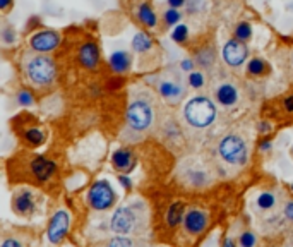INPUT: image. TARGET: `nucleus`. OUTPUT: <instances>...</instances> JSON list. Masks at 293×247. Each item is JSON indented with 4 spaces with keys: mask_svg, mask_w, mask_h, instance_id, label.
Here are the masks:
<instances>
[{
    "mask_svg": "<svg viewBox=\"0 0 293 247\" xmlns=\"http://www.w3.org/2000/svg\"><path fill=\"white\" fill-rule=\"evenodd\" d=\"M187 177L190 178L192 185H204V184H207V178H209L206 172H203V170H190Z\"/></svg>",
    "mask_w": 293,
    "mask_h": 247,
    "instance_id": "nucleus-23",
    "label": "nucleus"
},
{
    "mask_svg": "<svg viewBox=\"0 0 293 247\" xmlns=\"http://www.w3.org/2000/svg\"><path fill=\"white\" fill-rule=\"evenodd\" d=\"M119 182L122 184V187H123L125 191H130V189H132V182H130V178L127 177V175H120V177H119Z\"/></svg>",
    "mask_w": 293,
    "mask_h": 247,
    "instance_id": "nucleus-32",
    "label": "nucleus"
},
{
    "mask_svg": "<svg viewBox=\"0 0 293 247\" xmlns=\"http://www.w3.org/2000/svg\"><path fill=\"white\" fill-rule=\"evenodd\" d=\"M276 203V197L271 193H262L257 197V204H259L260 210H271Z\"/></svg>",
    "mask_w": 293,
    "mask_h": 247,
    "instance_id": "nucleus-22",
    "label": "nucleus"
},
{
    "mask_svg": "<svg viewBox=\"0 0 293 247\" xmlns=\"http://www.w3.org/2000/svg\"><path fill=\"white\" fill-rule=\"evenodd\" d=\"M2 247H22V246L17 242V240H14V239H4V242H2Z\"/></svg>",
    "mask_w": 293,
    "mask_h": 247,
    "instance_id": "nucleus-34",
    "label": "nucleus"
},
{
    "mask_svg": "<svg viewBox=\"0 0 293 247\" xmlns=\"http://www.w3.org/2000/svg\"><path fill=\"white\" fill-rule=\"evenodd\" d=\"M235 35L239 40L247 41L250 38V35H252V28H250L249 22H242V24H239V28L235 29Z\"/></svg>",
    "mask_w": 293,
    "mask_h": 247,
    "instance_id": "nucleus-25",
    "label": "nucleus"
},
{
    "mask_svg": "<svg viewBox=\"0 0 293 247\" xmlns=\"http://www.w3.org/2000/svg\"><path fill=\"white\" fill-rule=\"evenodd\" d=\"M14 38H16V35L11 33V29H9V28H5L4 29V40H5V43H12V41H14Z\"/></svg>",
    "mask_w": 293,
    "mask_h": 247,
    "instance_id": "nucleus-35",
    "label": "nucleus"
},
{
    "mask_svg": "<svg viewBox=\"0 0 293 247\" xmlns=\"http://www.w3.org/2000/svg\"><path fill=\"white\" fill-rule=\"evenodd\" d=\"M139 19H141L146 26H155L156 24L155 12H153V9L149 7V5H146V4H142L141 7H139Z\"/></svg>",
    "mask_w": 293,
    "mask_h": 247,
    "instance_id": "nucleus-20",
    "label": "nucleus"
},
{
    "mask_svg": "<svg viewBox=\"0 0 293 247\" xmlns=\"http://www.w3.org/2000/svg\"><path fill=\"white\" fill-rule=\"evenodd\" d=\"M189 84L192 88H201L204 84V76L201 72H190L189 74Z\"/></svg>",
    "mask_w": 293,
    "mask_h": 247,
    "instance_id": "nucleus-29",
    "label": "nucleus"
},
{
    "mask_svg": "<svg viewBox=\"0 0 293 247\" xmlns=\"http://www.w3.org/2000/svg\"><path fill=\"white\" fill-rule=\"evenodd\" d=\"M285 108L288 110V112H293V95L285 100Z\"/></svg>",
    "mask_w": 293,
    "mask_h": 247,
    "instance_id": "nucleus-36",
    "label": "nucleus"
},
{
    "mask_svg": "<svg viewBox=\"0 0 293 247\" xmlns=\"http://www.w3.org/2000/svg\"><path fill=\"white\" fill-rule=\"evenodd\" d=\"M34 196H33L31 191L28 189H19L12 196V210L19 216H31L34 213Z\"/></svg>",
    "mask_w": 293,
    "mask_h": 247,
    "instance_id": "nucleus-8",
    "label": "nucleus"
},
{
    "mask_svg": "<svg viewBox=\"0 0 293 247\" xmlns=\"http://www.w3.org/2000/svg\"><path fill=\"white\" fill-rule=\"evenodd\" d=\"M17 102L21 103L22 106L33 105V96H31V93H29V91H21V93H19V96H17Z\"/></svg>",
    "mask_w": 293,
    "mask_h": 247,
    "instance_id": "nucleus-31",
    "label": "nucleus"
},
{
    "mask_svg": "<svg viewBox=\"0 0 293 247\" xmlns=\"http://www.w3.org/2000/svg\"><path fill=\"white\" fill-rule=\"evenodd\" d=\"M259 148L262 149V151H268V149H271V142H269V141H262L259 144Z\"/></svg>",
    "mask_w": 293,
    "mask_h": 247,
    "instance_id": "nucleus-40",
    "label": "nucleus"
},
{
    "mask_svg": "<svg viewBox=\"0 0 293 247\" xmlns=\"http://www.w3.org/2000/svg\"><path fill=\"white\" fill-rule=\"evenodd\" d=\"M24 138H26V141L33 146H40L41 142L45 141V134L40 131V129H29V131H26Z\"/></svg>",
    "mask_w": 293,
    "mask_h": 247,
    "instance_id": "nucleus-21",
    "label": "nucleus"
},
{
    "mask_svg": "<svg viewBox=\"0 0 293 247\" xmlns=\"http://www.w3.org/2000/svg\"><path fill=\"white\" fill-rule=\"evenodd\" d=\"M58 41H60L58 33H55V31H41V33L34 35L31 38V47L33 50L36 52H50L57 47Z\"/></svg>",
    "mask_w": 293,
    "mask_h": 247,
    "instance_id": "nucleus-11",
    "label": "nucleus"
},
{
    "mask_svg": "<svg viewBox=\"0 0 293 247\" xmlns=\"http://www.w3.org/2000/svg\"><path fill=\"white\" fill-rule=\"evenodd\" d=\"M292 155H293V146H292Z\"/></svg>",
    "mask_w": 293,
    "mask_h": 247,
    "instance_id": "nucleus-44",
    "label": "nucleus"
},
{
    "mask_svg": "<svg viewBox=\"0 0 293 247\" xmlns=\"http://www.w3.org/2000/svg\"><path fill=\"white\" fill-rule=\"evenodd\" d=\"M79 60L86 69H96L100 64V50L94 43H86L79 50Z\"/></svg>",
    "mask_w": 293,
    "mask_h": 247,
    "instance_id": "nucleus-12",
    "label": "nucleus"
},
{
    "mask_svg": "<svg viewBox=\"0 0 293 247\" xmlns=\"http://www.w3.org/2000/svg\"><path fill=\"white\" fill-rule=\"evenodd\" d=\"M247 55H249L247 45L243 43V41H239V40H230L223 48L224 62L232 67L240 66V64L247 58Z\"/></svg>",
    "mask_w": 293,
    "mask_h": 247,
    "instance_id": "nucleus-9",
    "label": "nucleus"
},
{
    "mask_svg": "<svg viewBox=\"0 0 293 247\" xmlns=\"http://www.w3.org/2000/svg\"><path fill=\"white\" fill-rule=\"evenodd\" d=\"M240 247H254L256 246V237H254L252 232H243L239 239Z\"/></svg>",
    "mask_w": 293,
    "mask_h": 247,
    "instance_id": "nucleus-27",
    "label": "nucleus"
},
{
    "mask_svg": "<svg viewBox=\"0 0 293 247\" xmlns=\"http://www.w3.org/2000/svg\"><path fill=\"white\" fill-rule=\"evenodd\" d=\"M207 220H209V216L206 211L199 210V208H190L185 213L184 227L189 233H201L207 227Z\"/></svg>",
    "mask_w": 293,
    "mask_h": 247,
    "instance_id": "nucleus-10",
    "label": "nucleus"
},
{
    "mask_svg": "<svg viewBox=\"0 0 293 247\" xmlns=\"http://www.w3.org/2000/svg\"><path fill=\"white\" fill-rule=\"evenodd\" d=\"M132 47H134L136 52H148L153 47V41L146 33H138L134 36V41H132Z\"/></svg>",
    "mask_w": 293,
    "mask_h": 247,
    "instance_id": "nucleus-19",
    "label": "nucleus"
},
{
    "mask_svg": "<svg viewBox=\"0 0 293 247\" xmlns=\"http://www.w3.org/2000/svg\"><path fill=\"white\" fill-rule=\"evenodd\" d=\"M127 120H129V125L136 131H144L151 125L153 120V112L149 108L148 103L141 102H132L127 110Z\"/></svg>",
    "mask_w": 293,
    "mask_h": 247,
    "instance_id": "nucleus-5",
    "label": "nucleus"
},
{
    "mask_svg": "<svg viewBox=\"0 0 293 247\" xmlns=\"http://www.w3.org/2000/svg\"><path fill=\"white\" fill-rule=\"evenodd\" d=\"M117 196L113 187L110 185L108 180H98L96 184H93V187L89 189V194H87V201L89 204L94 208V210H108V208L113 206Z\"/></svg>",
    "mask_w": 293,
    "mask_h": 247,
    "instance_id": "nucleus-4",
    "label": "nucleus"
},
{
    "mask_svg": "<svg viewBox=\"0 0 293 247\" xmlns=\"http://www.w3.org/2000/svg\"><path fill=\"white\" fill-rule=\"evenodd\" d=\"M106 247H134V242L130 239H127V237L119 235V237H113Z\"/></svg>",
    "mask_w": 293,
    "mask_h": 247,
    "instance_id": "nucleus-26",
    "label": "nucleus"
},
{
    "mask_svg": "<svg viewBox=\"0 0 293 247\" xmlns=\"http://www.w3.org/2000/svg\"><path fill=\"white\" fill-rule=\"evenodd\" d=\"M223 247H237V244H235V240L230 239V237H228V239H224Z\"/></svg>",
    "mask_w": 293,
    "mask_h": 247,
    "instance_id": "nucleus-39",
    "label": "nucleus"
},
{
    "mask_svg": "<svg viewBox=\"0 0 293 247\" xmlns=\"http://www.w3.org/2000/svg\"><path fill=\"white\" fill-rule=\"evenodd\" d=\"M220 155L232 165H243L247 161V146L239 136H226L220 142Z\"/></svg>",
    "mask_w": 293,
    "mask_h": 247,
    "instance_id": "nucleus-3",
    "label": "nucleus"
},
{
    "mask_svg": "<svg viewBox=\"0 0 293 247\" xmlns=\"http://www.w3.org/2000/svg\"><path fill=\"white\" fill-rule=\"evenodd\" d=\"M192 66H194V64H192V60H184V62H182V69H184V71H192Z\"/></svg>",
    "mask_w": 293,
    "mask_h": 247,
    "instance_id": "nucleus-38",
    "label": "nucleus"
},
{
    "mask_svg": "<svg viewBox=\"0 0 293 247\" xmlns=\"http://www.w3.org/2000/svg\"><path fill=\"white\" fill-rule=\"evenodd\" d=\"M31 172H33V175L36 178H40V180H47V178H50L52 174L55 172V163L53 161H48L47 158H43V157H38L33 160Z\"/></svg>",
    "mask_w": 293,
    "mask_h": 247,
    "instance_id": "nucleus-13",
    "label": "nucleus"
},
{
    "mask_svg": "<svg viewBox=\"0 0 293 247\" xmlns=\"http://www.w3.org/2000/svg\"><path fill=\"white\" fill-rule=\"evenodd\" d=\"M216 117V108L206 96H195L185 106V119L194 127H207Z\"/></svg>",
    "mask_w": 293,
    "mask_h": 247,
    "instance_id": "nucleus-1",
    "label": "nucleus"
},
{
    "mask_svg": "<svg viewBox=\"0 0 293 247\" xmlns=\"http://www.w3.org/2000/svg\"><path fill=\"white\" fill-rule=\"evenodd\" d=\"M12 0H0V9H2V11H5V9L9 7V4H11Z\"/></svg>",
    "mask_w": 293,
    "mask_h": 247,
    "instance_id": "nucleus-41",
    "label": "nucleus"
},
{
    "mask_svg": "<svg viewBox=\"0 0 293 247\" xmlns=\"http://www.w3.org/2000/svg\"><path fill=\"white\" fill-rule=\"evenodd\" d=\"M70 225V216L67 211L60 210L53 214L50 225H48V239H50L52 244H58L62 239L65 237L67 230H69Z\"/></svg>",
    "mask_w": 293,
    "mask_h": 247,
    "instance_id": "nucleus-7",
    "label": "nucleus"
},
{
    "mask_svg": "<svg viewBox=\"0 0 293 247\" xmlns=\"http://www.w3.org/2000/svg\"><path fill=\"white\" fill-rule=\"evenodd\" d=\"M136 211L130 206H122L113 213L112 216V230L119 235L130 233L136 227Z\"/></svg>",
    "mask_w": 293,
    "mask_h": 247,
    "instance_id": "nucleus-6",
    "label": "nucleus"
},
{
    "mask_svg": "<svg viewBox=\"0 0 293 247\" xmlns=\"http://www.w3.org/2000/svg\"><path fill=\"white\" fill-rule=\"evenodd\" d=\"M184 211H185V204L184 203H173L168 210V214H167V223L168 227H177L180 222H184Z\"/></svg>",
    "mask_w": 293,
    "mask_h": 247,
    "instance_id": "nucleus-17",
    "label": "nucleus"
},
{
    "mask_svg": "<svg viewBox=\"0 0 293 247\" xmlns=\"http://www.w3.org/2000/svg\"><path fill=\"white\" fill-rule=\"evenodd\" d=\"M165 21H167L168 24H177V22L180 21V12H178L177 9H170V11L165 12Z\"/></svg>",
    "mask_w": 293,
    "mask_h": 247,
    "instance_id": "nucleus-30",
    "label": "nucleus"
},
{
    "mask_svg": "<svg viewBox=\"0 0 293 247\" xmlns=\"http://www.w3.org/2000/svg\"><path fill=\"white\" fill-rule=\"evenodd\" d=\"M26 72H28L31 83L36 84V86H48L57 77V69H55L53 60L47 55H34L33 58H29Z\"/></svg>",
    "mask_w": 293,
    "mask_h": 247,
    "instance_id": "nucleus-2",
    "label": "nucleus"
},
{
    "mask_svg": "<svg viewBox=\"0 0 293 247\" xmlns=\"http://www.w3.org/2000/svg\"><path fill=\"white\" fill-rule=\"evenodd\" d=\"M159 93L165 98H177L182 95V88L180 84L173 83V81H161L159 83Z\"/></svg>",
    "mask_w": 293,
    "mask_h": 247,
    "instance_id": "nucleus-18",
    "label": "nucleus"
},
{
    "mask_svg": "<svg viewBox=\"0 0 293 247\" xmlns=\"http://www.w3.org/2000/svg\"><path fill=\"white\" fill-rule=\"evenodd\" d=\"M247 71H249L252 76H260V74L266 71V64L260 58H252L249 62V66H247Z\"/></svg>",
    "mask_w": 293,
    "mask_h": 247,
    "instance_id": "nucleus-24",
    "label": "nucleus"
},
{
    "mask_svg": "<svg viewBox=\"0 0 293 247\" xmlns=\"http://www.w3.org/2000/svg\"><path fill=\"white\" fill-rule=\"evenodd\" d=\"M290 189H292V191H293V184H292V185H290Z\"/></svg>",
    "mask_w": 293,
    "mask_h": 247,
    "instance_id": "nucleus-43",
    "label": "nucleus"
},
{
    "mask_svg": "<svg viewBox=\"0 0 293 247\" xmlns=\"http://www.w3.org/2000/svg\"><path fill=\"white\" fill-rule=\"evenodd\" d=\"M259 131H260V132H268V131H269L268 122H262V125H259Z\"/></svg>",
    "mask_w": 293,
    "mask_h": 247,
    "instance_id": "nucleus-42",
    "label": "nucleus"
},
{
    "mask_svg": "<svg viewBox=\"0 0 293 247\" xmlns=\"http://www.w3.org/2000/svg\"><path fill=\"white\" fill-rule=\"evenodd\" d=\"M172 38H173V41H177V43H184V41L187 40V26L180 24L178 28H175Z\"/></svg>",
    "mask_w": 293,
    "mask_h": 247,
    "instance_id": "nucleus-28",
    "label": "nucleus"
},
{
    "mask_svg": "<svg viewBox=\"0 0 293 247\" xmlns=\"http://www.w3.org/2000/svg\"><path fill=\"white\" fill-rule=\"evenodd\" d=\"M112 165L120 172H130L134 168V157L129 149H117L112 157Z\"/></svg>",
    "mask_w": 293,
    "mask_h": 247,
    "instance_id": "nucleus-14",
    "label": "nucleus"
},
{
    "mask_svg": "<svg viewBox=\"0 0 293 247\" xmlns=\"http://www.w3.org/2000/svg\"><path fill=\"white\" fill-rule=\"evenodd\" d=\"M237 98H239V95H237L235 86H232V84H221V86L216 89V100L221 103V105H224V106L235 105Z\"/></svg>",
    "mask_w": 293,
    "mask_h": 247,
    "instance_id": "nucleus-16",
    "label": "nucleus"
},
{
    "mask_svg": "<svg viewBox=\"0 0 293 247\" xmlns=\"http://www.w3.org/2000/svg\"><path fill=\"white\" fill-rule=\"evenodd\" d=\"M285 216L290 222H293V201H288V203L285 204Z\"/></svg>",
    "mask_w": 293,
    "mask_h": 247,
    "instance_id": "nucleus-33",
    "label": "nucleus"
},
{
    "mask_svg": "<svg viewBox=\"0 0 293 247\" xmlns=\"http://www.w3.org/2000/svg\"><path fill=\"white\" fill-rule=\"evenodd\" d=\"M110 67H112L113 72H117V74L127 72L130 67V55L122 50L113 52V53L110 55Z\"/></svg>",
    "mask_w": 293,
    "mask_h": 247,
    "instance_id": "nucleus-15",
    "label": "nucleus"
},
{
    "mask_svg": "<svg viewBox=\"0 0 293 247\" xmlns=\"http://www.w3.org/2000/svg\"><path fill=\"white\" fill-rule=\"evenodd\" d=\"M168 4H170L173 9H178V7H182V5L185 4V0H168Z\"/></svg>",
    "mask_w": 293,
    "mask_h": 247,
    "instance_id": "nucleus-37",
    "label": "nucleus"
}]
</instances>
